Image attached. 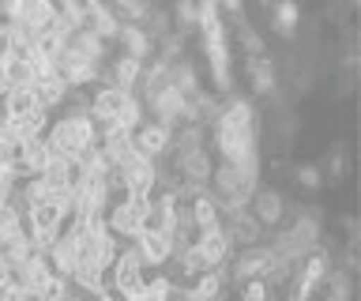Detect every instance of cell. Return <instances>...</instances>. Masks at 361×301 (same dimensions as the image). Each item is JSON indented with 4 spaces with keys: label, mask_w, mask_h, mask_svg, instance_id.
<instances>
[{
    "label": "cell",
    "mask_w": 361,
    "mask_h": 301,
    "mask_svg": "<svg viewBox=\"0 0 361 301\" xmlns=\"http://www.w3.org/2000/svg\"><path fill=\"white\" fill-rule=\"evenodd\" d=\"M214 151L222 154V162H252L259 159L256 147H259V117L252 102L237 94H226L222 102V113L214 117Z\"/></svg>",
    "instance_id": "1"
},
{
    "label": "cell",
    "mask_w": 361,
    "mask_h": 301,
    "mask_svg": "<svg viewBox=\"0 0 361 301\" xmlns=\"http://www.w3.org/2000/svg\"><path fill=\"white\" fill-rule=\"evenodd\" d=\"M259 181V159L252 162H219V170L211 173L214 199L222 204V211H245L252 199Z\"/></svg>",
    "instance_id": "2"
},
{
    "label": "cell",
    "mask_w": 361,
    "mask_h": 301,
    "mask_svg": "<svg viewBox=\"0 0 361 301\" xmlns=\"http://www.w3.org/2000/svg\"><path fill=\"white\" fill-rule=\"evenodd\" d=\"M45 143H49V159L75 162L79 154L90 151L98 143L94 121H90V113H64L61 121H49V128H45Z\"/></svg>",
    "instance_id": "3"
},
{
    "label": "cell",
    "mask_w": 361,
    "mask_h": 301,
    "mask_svg": "<svg viewBox=\"0 0 361 301\" xmlns=\"http://www.w3.org/2000/svg\"><path fill=\"white\" fill-rule=\"evenodd\" d=\"M200 4V35H203V53L211 61V80L222 94H230V46H226V27H222V12L219 4H207V0H196Z\"/></svg>",
    "instance_id": "4"
},
{
    "label": "cell",
    "mask_w": 361,
    "mask_h": 301,
    "mask_svg": "<svg viewBox=\"0 0 361 301\" xmlns=\"http://www.w3.org/2000/svg\"><path fill=\"white\" fill-rule=\"evenodd\" d=\"M113 177H117L121 192L128 196V199L151 204V196H154V188H158V159H147V154L132 151L128 159L113 170Z\"/></svg>",
    "instance_id": "5"
},
{
    "label": "cell",
    "mask_w": 361,
    "mask_h": 301,
    "mask_svg": "<svg viewBox=\"0 0 361 301\" xmlns=\"http://www.w3.org/2000/svg\"><path fill=\"white\" fill-rule=\"evenodd\" d=\"M143 271H147V267H143V260H140V252H135V249H124V252L113 256V264H109V271H106V286H109L121 301H132V297L143 290V283H147Z\"/></svg>",
    "instance_id": "6"
},
{
    "label": "cell",
    "mask_w": 361,
    "mask_h": 301,
    "mask_svg": "<svg viewBox=\"0 0 361 301\" xmlns=\"http://www.w3.org/2000/svg\"><path fill=\"white\" fill-rule=\"evenodd\" d=\"M147 207L151 204H140V199H109L106 207V230L113 233V238H135V233L143 230V219H147Z\"/></svg>",
    "instance_id": "7"
},
{
    "label": "cell",
    "mask_w": 361,
    "mask_h": 301,
    "mask_svg": "<svg viewBox=\"0 0 361 301\" xmlns=\"http://www.w3.org/2000/svg\"><path fill=\"white\" fill-rule=\"evenodd\" d=\"M117 238L106 230V226H98V230H90L79 238V267H94V271H109V264H113V256H117Z\"/></svg>",
    "instance_id": "8"
},
{
    "label": "cell",
    "mask_w": 361,
    "mask_h": 301,
    "mask_svg": "<svg viewBox=\"0 0 361 301\" xmlns=\"http://www.w3.org/2000/svg\"><path fill=\"white\" fill-rule=\"evenodd\" d=\"M53 72L61 75V80L68 87H87V83H94L98 80V61H90L87 53H79L75 46H64L61 49V57L53 61Z\"/></svg>",
    "instance_id": "9"
},
{
    "label": "cell",
    "mask_w": 361,
    "mask_h": 301,
    "mask_svg": "<svg viewBox=\"0 0 361 301\" xmlns=\"http://www.w3.org/2000/svg\"><path fill=\"white\" fill-rule=\"evenodd\" d=\"M132 249L140 252L143 267H162L166 260H173V241L162 230H140L132 238Z\"/></svg>",
    "instance_id": "10"
},
{
    "label": "cell",
    "mask_w": 361,
    "mask_h": 301,
    "mask_svg": "<svg viewBox=\"0 0 361 301\" xmlns=\"http://www.w3.org/2000/svg\"><path fill=\"white\" fill-rule=\"evenodd\" d=\"M45 260H49V267H53V271L61 275V278H72L75 267H79V238L64 226L61 233H56V241L49 245Z\"/></svg>",
    "instance_id": "11"
},
{
    "label": "cell",
    "mask_w": 361,
    "mask_h": 301,
    "mask_svg": "<svg viewBox=\"0 0 361 301\" xmlns=\"http://www.w3.org/2000/svg\"><path fill=\"white\" fill-rule=\"evenodd\" d=\"M45 162H49V143H45V136L23 140L16 162H11V173H16L19 181H27V177H38L45 170Z\"/></svg>",
    "instance_id": "12"
},
{
    "label": "cell",
    "mask_w": 361,
    "mask_h": 301,
    "mask_svg": "<svg viewBox=\"0 0 361 301\" xmlns=\"http://www.w3.org/2000/svg\"><path fill=\"white\" fill-rule=\"evenodd\" d=\"M30 94H34V102H38L45 113H53L56 106L68 102L72 87H68L56 72H42V75H34V80H30Z\"/></svg>",
    "instance_id": "13"
},
{
    "label": "cell",
    "mask_w": 361,
    "mask_h": 301,
    "mask_svg": "<svg viewBox=\"0 0 361 301\" xmlns=\"http://www.w3.org/2000/svg\"><path fill=\"white\" fill-rule=\"evenodd\" d=\"M177 154V173L185 177V185L203 188L211 181V151L207 147H188V151H173Z\"/></svg>",
    "instance_id": "14"
},
{
    "label": "cell",
    "mask_w": 361,
    "mask_h": 301,
    "mask_svg": "<svg viewBox=\"0 0 361 301\" xmlns=\"http://www.w3.org/2000/svg\"><path fill=\"white\" fill-rule=\"evenodd\" d=\"M169 140H173V128L158 125V121H143V125L132 132L135 151L147 154V159H162V154L169 151Z\"/></svg>",
    "instance_id": "15"
},
{
    "label": "cell",
    "mask_w": 361,
    "mask_h": 301,
    "mask_svg": "<svg viewBox=\"0 0 361 301\" xmlns=\"http://www.w3.org/2000/svg\"><path fill=\"white\" fill-rule=\"evenodd\" d=\"M124 19L117 16V8L109 4V0H94V4H87V30H94V35L102 42H113L117 38V30H121Z\"/></svg>",
    "instance_id": "16"
},
{
    "label": "cell",
    "mask_w": 361,
    "mask_h": 301,
    "mask_svg": "<svg viewBox=\"0 0 361 301\" xmlns=\"http://www.w3.org/2000/svg\"><path fill=\"white\" fill-rule=\"evenodd\" d=\"M192 245L200 249V256L207 260V267H222L226 260H230V252H233V245H230V238L222 233V226H214V230H200Z\"/></svg>",
    "instance_id": "17"
},
{
    "label": "cell",
    "mask_w": 361,
    "mask_h": 301,
    "mask_svg": "<svg viewBox=\"0 0 361 301\" xmlns=\"http://www.w3.org/2000/svg\"><path fill=\"white\" fill-rule=\"evenodd\" d=\"M53 16H56V0H19V8L11 19L23 27H30V30H45L53 23Z\"/></svg>",
    "instance_id": "18"
},
{
    "label": "cell",
    "mask_w": 361,
    "mask_h": 301,
    "mask_svg": "<svg viewBox=\"0 0 361 301\" xmlns=\"http://www.w3.org/2000/svg\"><path fill=\"white\" fill-rule=\"evenodd\" d=\"M245 75H248V83H252L256 94H275L279 72H275V61H271L267 53H259V57H248V61H245Z\"/></svg>",
    "instance_id": "19"
},
{
    "label": "cell",
    "mask_w": 361,
    "mask_h": 301,
    "mask_svg": "<svg viewBox=\"0 0 361 301\" xmlns=\"http://www.w3.org/2000/svg\"><path fill=\"white\" fill-rule=\"evenodd\" d=\"M271 30H275L279 38H298V30H301V8H298V0H275L271 4Z\"/></svg>",
    "instance_id": "20"
},
{
    "label": "cell",
    "mask_w": 361,
    "mask_h": 301,
    "mask_svg": "<svg viewBox=\"0 0 361 301\" xmlns=\"http://www.w3.org/2000/svg\"><path fill=\"white\" fill-rule=\"evenodd\" d=\"M188 215H192V226L200 230H214V226H222V204L214 199L211 192H200L196 199L188 204Z\"/></svg>",
    "instance_id": "21"
},
{
    "label": "cell",
    "mask_w": 361,
    "mask_h": 301,
    "mask_svg": "<svg viewBox=\"0 0 361 301\" xmlns=\"http://www.w3.org/2000/svg\"><path fill=\"white\" fill-rule=\"evenodd\" d=\"M230 222H222V233L230 238V245H252L259 241V222L248 211H226Z\"/></svg>",
    "instance_id": "22"
},
{
    "label": "cell",
    "mask_w": 361,
    "mask_h": 301,
    "mask_svg": "<svg viewBox=\"0 0 361 301\" xmlns=\"http://www.w3.org/2000/svg\"><path fill=\"white\" fill-rule=\"evenodd\" d=\"M117 42H121V49L128 53V57H135V61H147L154 53V42H151V35H147L140 23H121Z\"/></svg>",
    "instance_id": "23"
},
{
    "label": "cell",
    "mask_w": 361,
    "mask_h": 301,
    "mask_svg": "<svg viewBox=\"0 0 361 301\" xmlns=\"http://www.w3.org/2000/svg\"><path fill=\"white\" fill-rule=\"evenodd\" d=\"M248 204H256L252 219L259 222V226H275V222L282 219V211H286V199H282L279 192H271V188H256Z\"/></svg>",
    "instance_id": "24"
},
{
    "label": "cell",
    "mask_w": 361,
    "mask_h": 301,
    "mask_svg": "<svg viewBox=\"0 0 361 301\" xmlns=\"http://www.w3.org/2000/svg\"><path fill=\"white\" fill-rule=\"evenodd\" d=\"M140 75H143V61H135V57H128V53H121V57L113 61V68H109V83H113V87H124V91H135Z\"/></svg>",
    "instance_id": "25"
},
{
    "label": "cell",
    "mask_w": 361,
    "mask_h": 301,
    "mask_svg": "<svg viewBox=\"0 0 361 301\" xmlns=\"http://www.w3.org/2000/svg\"><path fill=\"white\" fill-rule=\"evenodd\" d=\"M0 109H4V121H16V117H27L30 109H42L34 102L30 87H8V94L0 98Z\"/></svg>",
    "instance_id": "26"
},
{
    "label": "cell",
    "mask_w": 361,
    "mask_h": 301,
    "mask_svg": "<svg viewBox=\"0 0 361 301\" xmlns=\"http://www.w3.org/2000/svg\"><path fill=\"white\" fill-rule=\"evenodd\" d=\"M38 177H42L49 188H56V192H61V188H72V185H75L79 170H75V162H68V159H49Z\"/></svg>",
    "instance_id": "27"
},
{
    "label": "cell",
    "mask_w": 361,
    "mask_h": 301,
    "mask_svg": "<svg viewBox=\"0 0 361 301\" xmlns=\"http://www.w3.org/2000/svg\"><path fill=\"white\" fill-rule=\"evenodd\" d=\"M264 267H267V249H248L233 260V278L237 283H245V278H264Z\"/></svg>",
    "instance_id": "28"
},
{
    "label": "cell",
    "mask_w": 361,
    "mask_h": 301,
    "mask_svg": "<svg viewBox=\"0 0 361 301\" xmlns=\"http://www.w3.org/2000/svg\"><path fill=\"white\" fill-rule=\"evenodd\" d=\"M8 125L16 128L19 140H34V136H45V128H49V113H45V109H30L27 117H16V121H8Z\"/></svg>",
    "instance_id": "29"
},
{
    "label": "cell",
    "mask_w": 361,
    "mask_h": 301,
    "mask_svg": "<svg viewBox=\"0 0 361 301\" xmlns=\"http://www.w3.org/2000/svg\"><path fill=\"white\" fill-rule=\"evenodd\" d=\"M68 46H75L79 53H87L90 61H106V46L109 42H102L94 30H87V27H79L75 35H72V42H68Z\"/></svg>",
    "instance_id": "30"
},
{
    "label": "cell",
    "mask_w": 361,
    "mask_h": 301,
    "mask_svg": "<svg viewBox=\"0 0 361 301\" xmlns=\"http://www.w3.org/2000/svg\"><path fill=\"white\" fill-rule=\"evenodd\" d=\"M177 271H180V275H188V278H196V275H203V271H211V267H207V260L200 256L196 245H188V249H180V252H177Z\"/></svg>",
    "instance_id": "31"
},
{
    "label": "cell",
    "mask_w": 361,
    "mask_h": 301,
    "mask_svg": "<svg viewBox=\"0 0 361 301\" xmlns=\"http://www.w3.org/2000/svg\"><path fill=\"white\" fill-rule=\"evenodd\" d=\"M19 143L23 140L16 136V128L0 117V166H8V170H11V162H16V154H19Z\"/></svg>",
    "instance_id": "32"
},
{
    "label": "cell",
    "mask_w": 361,
    "mask_h": 301,
    "mask_svg": "<svg viewBox=\"0 0 361 301\" xmlns=\"http://www.w3.org/2000/svg\"><path fill=\"white\" fill-rule=\"evenodd\" d=\"M113 125H117V128H124V132H135V128H140V125H143V102H140V98L132 94L128 102H124L121 117L113 121Z\"/></svg>",
    "instance_id": "33"
},
{
    "label": "cell",
    "mask_w": 361,
    "mask_h": 301,
    "mask_svg": "<svg viewBox=\"0 0 361 301\" xmlns=\"http://www.w3.org/2000/svg\"><path fill=\"white\" fill-rule=\"evenodd\" d=\"M166 297H169V278H151L132 301H166Z\"/></svg>",
    "instance_id": "34"
},
{
    "label": "cell",
    "mask_w": 361,
    "mask_h": 301,
    "mask_svg": "<svg viewBox=\"0 0 361 301\" xmlns=\"http://www.w3.org/2000/svg\"><path fill=\"white\" fill-rule=\"evenodd\" d=\"M173 16H177L185 27H196V23H200V4H196V0H177Z\"/></svg>",
    "instance_id": "35"
},
{
    "label": "cell",
    "mask_w": 361,
    "mask_h": 301,
    "mask_svg": "<svg viewBox=\"0 0 361 301\" xmlns=\"http://www.w3.org/2000/svg\"><path fill=\"white\" fill-rule=\"evenodd\" d=\"M16 188H19V177L8 170V166H0V204H8L11 196H16Z\"/></svg>",
    "instance_id": "36"
},
{
    "label": "cell",
    "mask_w": 361,
    "mask_h": 301,
    "mask_svg": "<svg viewBox=\"0 0 361 301\" xmlns=\"http://www.w3.org/2000/svg\"><path fill=\"white\" fill-rule=\"evenodd\" d=\"M241 301H267V283L264 278H245Z\"/></svg>",
    "instance_id": "37"
},
{
    "label": "cell",
    "mask_w": 361,
    "mask_h": 301,
    "mask_svg": "<svg viewBox=\"0 0 361 301\" xmlns=\"http://www.w3.org/2000/svg\"><path fill=\"white\" fill-rule=\"evenodd\" d=\"M241 38H245L248 57H259V53H264V42H259V35H252V27H241Z\"/></svg>",
    "instance_id": "38"
},
{
    "label": "cell",
    "mask_w": 361,
    "mask_h": 301,
    "mask_svg": "<svg viewBox=\"0 0 361 301\" xmlns=\"http://www.w3.org/2000/svg\"><path fill=\"white\" fill-rule=\"evenodd\" d=\"M298 181H301L305 188H316V185H320V173H316L312 166H305V170H298Z\"/></svg>",
    "instance_id": "39"
},
{
    "label": "cell",
    "mask_w": 361,
    "mask_h": 301,
    "mask_svg": "<svg viewBox=\"0 0 361 301\" xmlns=\"http://www.w3.org/2000/svg\"><path fill=\"white\" fill-rule=\"evenodd\" d=\"M4 286H16V275H11V264L4 260V252H0V290Z\"/></svg>",
    "instance_id": "40"
},
{
    "label": "cell",
    "mask_w": 361,
    "mask_h": 301,
    "mask_svg": "<svg viewBox=\"0 0 361 301\" xmlns=\"http://www.w3.org/2000/svg\"><path fill=\"white\" fill-rule=\"evenodd\" d=\"M8 87L11 83H8V68H4V53H0V98L8 94Z\"/></svg>",
    "instance_id": "41"
},
{
    "label": "cell",
    "mask_w": 361,
    "mask_h": 301,
    "mask_svg": "<svg viewBox=\"0 0 361 301\" xmlns=\"http://www.w3.org/2000/svg\"><path fill=\"white\" fill-rule=\"evenodd\" d=\"M219 12H241V0H219Z\"/></svg>",
    "instance_id": "42"
},
{
    "label": "cell",
    "mask_w": 361,
    "mask_h": 301,
    "mask_svg": "<svg viewBox=\"0 0 361 301\" xmlns=\"http://www.w3.org/2000/svg\"><path fill=\"white\" fill-rule=\"evenodd\" d=\"M34 301H64L61 294H42V297H34Z\"/></svg>",
    "instance_id": "43"
}]
</instances>
